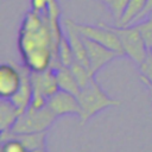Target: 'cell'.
Here are the masks:
<instances>
[{
    "label": "cell",
    "instance_id": "obj_1",
    "mask_svg": "<svg viewBox=\"0 0 152 152\" xmlns=\"http://www.w3.org/2000/svg\"><path fill=\"white\" fill-rule=\"evenodd\" d=\"M77 100L81 110L78 116L82 124L87 122L90 118H93L101 110L113 106H119L121 103V101L112 99L101 88L95 77L91 78V81L88 84L80 89V93L77 94Z\"/></svg>",
    "mask_w": 152,
    "mask_h": 152
},
{
    "label": "cell",
    "instance_id": "obj_2",
    "mask_svg": "<svg viewBox=\"0 0 152 152\" xmlns=\"http://www.w3.org/2000/svg\"><path fill=\"white\" fill-rule=\"evenodd\" d=\"M56 119V114L48 106L43 108H34L28 106V108L19 115L14 125L5 132L13 134L44 132L55 122Z\"/></svg>",
    "mask_w": 152,
    "mask_h": 152
},
{
    "label": "cell",
    "instance_id": "obj_3",
    "mask_svg": "<svg viewBox=\"0 0 152 152\" xmlns=\"http://www.w3.org/2000/svg\"><path fill=\"white\" fill-rule=\"evenodd\" d=\"M109 26L118 34L125 56L133 59L137 64H140L146 58L150 50L137 25H126V26L109 25Z\"/></svg>",
    "mask_w": 152,
    "mask_h": 152
},
{
    "label": "cell",
    "instance_id": "obj_4",
    "mask_svg": "<svg viewBox=\"0 0 152 152\" xmlns=\"http://www.w3.org/2000/svg\"><path fill=\"white\" fill-rule=\"evenodd\" d=\"M72 23L83 37L95 40L99 44L113 50L120 57L125 56L121 42H120L118 34L112 30V27L109 25H104V24L89 25V24H81V23H75V21H72Z\"/></svg>",
    "mask_w": 152,
    "mask_h": 152
},
{
    "label": "cell",
    "instance_id": "obj_5",
    "mask_svg": "<svg viewBox=\"0 0 152 152\" xmlns=\"http://www.w3.org/2000/svg\"><path fill=\"white\" fill-rule=\"evenodd\" d=\"M84 44L87 48V55H88V61H89V68L91 74L95 76L106 64L112 62L114 58L120 57L116 52L113 50L99 44L95 40H91L87 37H83Z\"/></svg>",
    "mask_w": 152,
    "mask_h": 152
},
{
    "label": "cell",
    "instance_id": "obj_6",
    "mask_svg": "<svg viewBox=\"0 0 152 152\" xmlns=\"http://www.w3.org/2000/svg\"><path fill=\"white\" fill-rule=\"evenodd\" d=\"M46 106L56 114L57 118L66 114L80 115L81 112L77 96L62 89H58L48 99Z\"/></svg>",
    "mask_w": 152,
    "mask_h": 152
},
{
    "label": "cell",
    "instance_id": "obj_7",
    "mask_svg": "<svg viewBox=\"0 0 152 152\" xmlns=\"http://www.w3.org/2000/svg\"><path fill=\"white\" fill-rule=\"evenodd\" d=\"M21 84V72L17 64L4 63L0 65V97H13Z\"/></svg>",
    "mask_w": 152,
    "mask_h": 152
},
{
    "label": "cell",
    "instance_id": "obj_8",
    "mask_svg": "<svg viewBox=\"0 0 152 152\" xmlns=\"http://www.w3.org/2000/svg\"><path fill=\"white\" fill-rule=\"evenodd\" d=\"M13 137L21 141L26 150L33 151L36 148H45V140H46V131L37 132V133H19L13 134L10 132H1V139Z\"/></svg>",
    "mask_w": 152,
    "mask_h": 152
},
{
    "label": "cell",
    "instance_id": "obj_9",
    "mask_svg": "<svg viewBox=\"0 0 152 152\" xmlns=\"http://www.w3.org/2000/svg\"><path fill=\"white\" fill-rule=\"evenodd\" d=\"M55 70H56V76H57L59 89L69 91L77 96L81 88H80V84H78L76 77L74 76L71 69L69 66H64V65L59 64V65L55 66Z\"/></svg>",
    "mask_w": 152,
    "mask_h": 152
},
{
    "label": "cell",
    "instance_id": "obj_10",
    "mask_svg": "<svg viewBox=\"0 0 152 152\" xmlns=\"http://www.w3.org/2000/svg\"><path fill=\"white\" fill-rule=\"evenodd\" d=\"M20 110L10 99H1L0 103V131H8L20 115Z\"/></svg>",
    "mask_w": 152,
    "mask_h": 152
},
{
    "label": "cell",
    "instance_id": "obj_11",
    "mask_svg": "<svg viewBox=\"0 0 152 152\" xmlns=\"http://www.w3.org/2000/svg\"><path fill=\"white\" fill-rule=\"evenodd\" d=\"M75 61L76 59H75L70 42H69L68 37L63 34V37L58 44V48H57V63L61 65H64V66H70Z\"/></svg>",
    "mask_w": 152,
    "mask_h": 152
},
{
    "label": "cell",
    "instance_id": "obj_12",
    "mask_svg": "<svg viewBox=\"0 0 152 152\" xmlns=\"http://www.w3.org/2000/svg\"><path fill=\"white\" fill-rule=\"evenodd\" d=\"M146 4H147V0H129V4L118 25L119 26L131 25L134 21V19L141 13V11L145 8Z\"/></svg>",
    "mask_w": 152,
    "mask_h": 152
},
{
    "label": "cell",
    "instance_id": "obj_13",
    "mask_svg": "<svg viewBox=\"0 0 152 152\" xmlns=\"http://www.w3.org/2000/svg\"><path fill=\"white\" fill-rule=\"evenodd\" d=\"M102 4H104L107 6V8L110 11L115 24L118 25L129 4V0H100Z\"/></svg>",
    "mask_w": 152,
    "mask_h": 152
},
{
    "label": "cell",
    "instance_id": "obj_14",
    "mask_svg": "<svg viewBox=\"0 0 152 152\" xmlns=\"http://www.w3.org/2000/svg\"><path fill=\"white\" fill-rule=\"evenodd\" d=\"M69 68L71 69L74 76L76 77V80H77V82H78V84H80V88H82V87H84L86 84H88V83L91 81V78L95 77V76L91 74V71H90L87 66H84L83 64L78 63L77 61H75Z\"/></svg>",
    "mask_w": 152,
    "mask_h": 152
},
{
    "label": "cell",
    "instance_id": "obj_15",
    "mask_svg": "<svg viewBox=\"0 0 152 152\" xmlns=\"http://www.w3.org/2000/svg\"><path fill=\"white\" fill-rule=\"evenodd\" d=\"M138 65L140 71V80L145 84H148L152 87V52L148 51L146 58Z\"/></svg>",
    "mask_w": 152,
    "mask_h": 152
},
{
    "label": "cell",
    "instance_id": "obj_16",
    "mask_svg": "<svg viewBox=\"0 0 152 152\" xmlns=\"http://www.w3.org/2000/svg\"><path fill=\"white\" fill-rule=\"evenodd\" d=\"M132 25H137V27L139 28V31L141 32L144 40L148 48V50H151L152 48V13L150 15L146 17L145 20H141L137 24H132Z\"/></svg>",
    "mask_w": 152,
    "mask_h": 152
},
{
    "label": "cell",
    "instance_id": "obj_17",
    "mask_svg": "<svg viewBox=\"0 0 152 152\" xmlns=\"http://www.w3.org/2000/svg\"><path fill=\"white\" fill-rule=\"evenodd\" d=\"M1 152H25L26 148L20 140L13 137H7L1 139Z\"/></svg>",
    "mask_w": 152,
    "mask_h": 152
},
{
    "label": "cell",
    "instance_id": "obj_18",
    "mask_svg": "<svg viewBox=\"0 0 152 152\" xmlns=\"http://www.w3.org/2000/svg\"><path fill=\"white\" fill-rule=\"evenodd\" d=\"M152 13V0H147V4H146V6H145V8L141 11V13L134 19V21L132 23V24H137V23H139V21H141L144 18H146L147 15H150ZM131 24V25H132Z\"/></svg>",
    "mask_w": 152,
    "mask_h": 152
},
{
    "label": "cell",
    "instance_id": "obj_19",
    "mask_svg": "<svg viewBox=\"0 0 152 152\" xmlns=\"http://www.w3.org/2000/svg\"><path fill=\"white\" fill-rule=\"evenodd\" d=\"M145 86L147 87L148 93H150V97H151V100H152V87H151V86H148V84H145Z\"/></svg>",
    "mask_w": 152,
    "mask_h": 152
},
{
    "label": "cell",
    "instance_id": "obj_20",
    "mask_svg": "<svg viewBox=\"0 0 152 152\" xmlns=\"http://www.w3.org/2000/svg\"><path fill=\"white\" fill-rule=\"evenodd\" d=\"M31 152H46V151H45V148H36V150H33Z\"/></svg>",
    "mask_w": 152,
    "mask_h": 152
},
{
    "label": "cell",
    "instance_id": "obj_21",
    "mask_svg": "<svg viewBox=\"0 0 152 152\" xmlns=\"http://www.w3.org/2000/svg\"><path fill=\"white\" fill-rule=\"evenodd\" d=\"M25 152H31V151H28V150H26V151H25Z\"/></svg>",
    "mask_w": 152,
    "mask_h": 152
},
{
    "label": "cell",
    "instance_id": "obj_22",
    "mask_svg": "<svg viewBox=\"0 0 152 152\" xmlns=\"http://www.w3.org/2000/svg\"><path fill=\"white\" fill-rule=\"evenodd\" d=\"M150 51H151V52H152V48H151V50H150Z\"/></svg>",
    "mask_w": 152,
    "mask_h": 152
}]
</instances>
